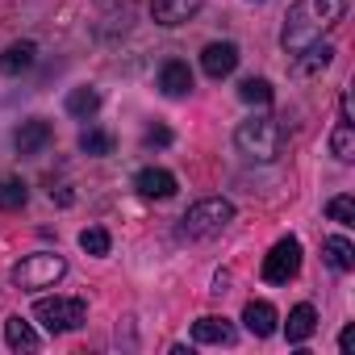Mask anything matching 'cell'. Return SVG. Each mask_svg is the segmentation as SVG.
<instances>
[{
  "label": "cell",
  "instance_id": "24",
  "mask_svg": "<svg viewBox=\"0 0 355 355\" xmlns=\"http://www.w3.org/2000/svg\"><path fill=\"white\" fill-rule=\"evenodd\" d=\"M326 218L330 222H338V226H355V197H334V201H326Z\"/></svg>",
  "mask_w": 355,
  "mask_h": 355
},
{
  "label": "cell",
  "instance_id": "10",
  "mask_svg": "<svg viewBox=\"0 0 355 355\" xmlns=\"http://www.w3.org/2000/svg\"><path fill=\"white\" fill-rule=\"evenodd\" d=\"M243 322H247V330L255 334V338H272L276 334V305L272 301H247L243 305Z\"/></svg>",
  "mask_w": 355,
  "mask_h": 355
},
{
  "label": "cell",
  "instance_id": "18",
  "mask_svg": "<svg viewBox=\"0 0 355 355\" xmlns=\"http://www.w3.org/2000/svg\"><path fill=\"white\" fill-rule=\"evenodd\" d=\"M334 59V51H330V42H309L305 51H301V59H297V76H309V71H322L326 63Z\"/></svg>",
  "mask_w": 355,
  "mask_h": 355
},
{
  "label": "cell",
  "instance_id": "5",
  "mask_svg": "<svg viewBox=\"0 0 355 355\" xmlns=\"http://www.w3.org/2000/svg\"><path fill=\"white\" fill-rule=\"evenodd\" d=\"M34 318H38L51 334H67V330L84 326L88 301H84V297H38V301H34Z\"/></svg>",
  "mask_w": 355,
  "mask_h": 355
},
{
  "label": "cell",
  "instance_id": "13",
  "mask_svg": "<svg viewBox=\"0 0 355 355\" xmlns=\"http://www.w3.org/2000/svg\"><path fill=\"white\" fill-rule=\"evenodd\" d=\"M51 138H55L51 121H42V117H30V121H21V130H17V150H21V155H38V150H42Z\"/></svg>",
  "mask_w": 355,
  "mask_h": 355
},
{
  "label": "cell",
  "instance_id": "6",
  "mask_svg": "<svg viewBox=\"0 0 355 355\" xmlns=\"http://www.w3.org/2000/svg\"><path fill=\"white\" fill-rule=\"evenodd\" d=\"M297 272H301V243L288 234V239H280V243L263 255V280H268V284H288Z\"/></svg>",
  "mask_w": 355,
  "mask_h": 355
},
{
  "label": "cell",
  "instance_id": "16",
  "mask_svg": "<svg viewBox=\"0 0 355 355\" xmlns=\"http://www.w3.org/2000/svg\"><path fill=\"white\" fill-rule=\"evenodd\" d=\"M34 55H38L34 42H13L5 55H0V71H5V76H21V71L34 67Z\"/></svg>",
  "mask_w": 355,
  "mask_h": 355
},
{
  "label": "cell",
  "instance_id": "4",
  "mask_svg": "<svg viewBox=\"0 0 355 355\" xmlns=\"http://www.w3.org/2000/svg\"><path fill=\"white\" fill-rule=\"evenodd\" d=\"M9 276H13L17 288L34 293V288H51V284H59V280L67 276V263H63V255H55V251H38V255H26Z\"/></svg>",
  "mask_w": 355,
  "mask_h": 355
},
{
  "label": "cell",
  "instance_id": "26",
  "mask_svg": "<svg viewBox=\"0 0 355 355\" xmlns=\"http://www.w3.org/2000/svg\"><path fill=\"white\" fill-rule=\"evenodd\" d=\"M167 142H171V130H163V125L146 134V146H167Z\"/></svg>",
  "mask_w": 355,
  "mask_h": 355
},
{
  "label": "cell",
  "instance_id": "3",
  "mask_svg": "<svg viewBox=\"0 0 355 355\" xmlns=\"http://www.w3.org/2000/svg\"><path fill=\"white\" fill-rule=\"evenodd\" d=\"M230 222H234V205L226 197H205V201L189 205V214L180 218V239H193V243L218 239Z\"/></svg>",
  "mask_w": 355,
  "mask_h": 355
},
{
  "label": "cell",
  "instance_id": "1",
  "mask_svg": "<svg viewBox=\"0 0 355 355\" xmlns=\"http://www.w3.org/2000/svg\"><path fill=\"white\" fill-rule=\"evenodd\" d=\"M343 13H347V0H297V5L288 9V17H284V34H280L284 51L301 55L309 42L322 38V30L338 26Z\"/></svg>",
  "mask_w": 355,
  "mask_h": 355
},
{
  "label": "cell",
  "instance_id": "14",
  "mask_svg": "<svg viewBox=\"0 0 355 355\" xmlns=\"http://www.w3.org/2000/svg\"><path fill=\"white\" fill-rule=\"evenodd\" d=\"M313 330H318V309L313 305H293V313H288V322H284V334H288V343H305V338H313Z\"/></svg>",
  "mask_w": 355,
  "mask_h": 355
},
{
  "label": "cell",
  "instance_id": "12",
  "mask_svg": "<svg viewBox=\"0 0 355 355\" xmlns=\"http://www.w3.org/2000/svg\"><path fill=\"white\" fill-rule=\"evenodd\" d=\"M159 88H163L167 96H189V92H193V71H189V63L167 59L163 71H159Z\"/></svg>",
  "mask_w": 355,
  "mask_h": 355
},
{
  "label": "cell",
  "instance_id": "17",
  "mask_svg": "<svg viewBox=\"0 0 355 355\" xmlns=\"http://www.w3.org/2000/svg\"><path fill=\"white\" fill-rule=\"evenodd\" d=\"M5 338H9L13 351H38V347H42V338L34 334V326H30L26 318H9V322H5Z\"/></svg>",
  "mask_w": 355,
  "mask_h": 355
},
{
  "label": "cell",
  "instance_id": "25",
  "mask_svg": "<svg viewBox=\"0 0 355 355\" xmlns=\"http://www.w3.org/2000/svg\"><path fill=\"white\" fill-rule=\"evenodd\" d=\"M80 247L88 251V255H109V230H101V226H88L84 234H80Z\"/></svg>",
  "mask_w": 355,
  "mask_h": 355
},
{
  "label": "cell",
  "instance_id": "11",
  "mask_svg": "<svg viewBox=\"0 0 355 355\" xmlns=\"http://www.w3.org/2000/svg\"><path fill=\"white\" fill-rule=\"evenodd\" d=\"M193 338H197V343H214V347H230L239 334H234V326H230L226 318H214V313H209V318H197V322H193Z\"/></svg>",
  "mask_w": 355,
  "mask_h": 355
},
{
  "label": "cell",
  "instance_id": "20",
  "mask_svg": "<svg viewBox=\"0 0 355 355\" xmlns=\"http://www.w3.org/2000/svg\"><path fill=\"white\" fill-rule=\"evenodd\" d=\"M330 155H334L338 163H351V159H355V130H351V121H338V125H334V134H330Z\"/></svg>",
  "mask_w": 355,
  "mask_h": 355
},
{
  "label": "cell",
  "instance_id": "8",
  "mask_svg": "<svg viewBox=\"0 0 355 355\" xmlns=\"http://www.w3.org/2000/svg\"><path fill=\"white\" fill-rule=\"evenodd\" d=\"M134 189H138L146 201H167V197L175 193V175L163 171V167H142V171L134 175Z\"/></svg>",
  "mask_w": 355,
  "mask_h": 355
},
{
  "label": "cell",
  "instance_id": "7",
  "mask_svg": "<svg viewBox=\"0 0 355 355\" xmlns=\"http://www.w3.org/2000/svg\"><path fill=\"white\" fill-rule=\"evenodd\" d=\"M201 5H205V0H150V17L171 30V26L193 21V17L201 13Z\"/></svg>",
  "mask_w": 355,
  "mask_h": 355
},
{
  "label": "cell",
  "instance_id": "23",
  "mask_svg": "<svg viewBox=\"0 0 355 355\" xmlns=\"http://www.w3.org/2000/svg\"><path fill=\"white\" fill-rule=\"evenodd\" d=\"M80 150H84V155H113V134H105V130H84V134H80Z\"/></svg>",
  "mask_w": 355,
  "mask_h": 355
},
{
  "label": "cell",
  "instance_id": "15",
  "mask_svg": "<svg viewBox=\"0 0 355 355\" xmlns=\"http://www.w3.org/2000/svg\"><path fill=\"white\" fill-rule=\"evenodd\" d=\"M322 259H326L334 272H351V268H355V247H351V239L330 234V239L322 243Z\"/></svg>",
  "mask_w": 355,
  "mask_h": 355
},
{
  "label": "cell",
  "instance_id": "19",
  "mask_svg": "<svg viewBox=\"0 0 355 355\" xmlns=\"http://www.w3.org/2000/svg\"><path fill=\"white\" fill-rule=\"evenodd\" d=\"M96 109H101V92H96V88H71V92H67V113H71V117L88 121Z\"/></svg>",
  "mask_w": 355,
  "mask_h": 355
},
{
  "label": "cell",
  "instance_id": "9",
  "mask_svg": "<svg viewBox=\"0 0 355 355\" xmlns=\"http://www.w3.org/2000/svg\"><path fill=\"white\" fill-rule=\"evenodd\" d=\"M201 67H205V76H209V80L230 76V71L239 67V46H234V42H209V46H205V55H201Z\"/></svg>",
  "mask_w": 355,
  "mask_h": 355
},
{
  "label": "cell",
  "instance_id": "2",
  "mask_svg": "<svg viewBox=\"0 0 355 355\" xmlns=\"http://www.w3.org/2000/svg\"><path fill=\"white\" fill-rule=\"evenodd\" d=\"M234 146H239L247 159H255V163H272V159L280 155V146H284V125H280L272 113H255V117L239 121Z\"/></svg>",
  "mask_w": 355,
  "mask_h": 355
},
{
  "label": "cell",
  "instance_id": "22",
  "mask_svg": "<svg viewBox=\"0 0 355 355\" xmlns=\"http://www.w3.org/2000/svg\"><path fill=\"white\" fill-rule=\"evenodd\" d=\"M239 96H243L247 105H259V109H268V105H272V84L251 76V80H243V84H239Z\"/></svg>",
  "mask_w": 355,
  "mask_h": 355
},
{
  "label": "cell",
  "instance_id": "27",
  "mask_svg": "<svg viewBox=\"0 0 355 355\" xmlns=\"http://www.w3.org/2000/svg\"><path fill=\"white\" fill-rule=\"evenodd\" d=\"M351 347H355V326H343V334H338V351L351 355Z\"/></svg>",
  "mask_w": 355,
  "mask_h": 355
},
{
  "label": "cell",
  "instance_id": "21",
  "mask_svg": "<svg viewBox=\"0 0 355 355\" xmlns=\"http://www.w3.org/2000/svg\"><path fill=\"white\" fill-rule=\"evenodd\" d=\"M26 201H30V189H26V180H13V175H9V180H0V209H5V214L21 209Z\"/></svg>",
  "mask_w": 355,
  "mask_h": 355
}]
</instances>
